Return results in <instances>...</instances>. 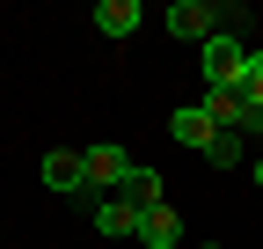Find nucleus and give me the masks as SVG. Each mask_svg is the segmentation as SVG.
Wrapping results in <instances>:
<instances>
[{"label":"nucleus","instance_id":"f257e3e1","mask_svg":"<svg viewBox=\"0 0 263 249\" xmlns=\"http://www.w3.org/2000/svg\"><path fill=\"white\" fill-rule=\"evenodd\" d=\"M81 154H88V191H95V198H117L124 176H132V154H124L117 139H95V147H81Z\"/></svg>","mask_w":263,"mask_h":249},{"label":"nucleus","instance_id":"20e7f679","mask_svg":"<svg viewBox=\"0 0 263 249\" xmlns=\"http://www.w3.org/2000/svg\"><path fill=\"white\" fill-rule=\"evenodd\" d=\"M168 29H176L183 44H212V37H219V8H205V0H176V8H168Z\"/></svg>","mask_w":263,"mask_h":249},{"label":"nucleus","instance_id":"1a4fd4ad","mask_svg":"<svg viewBox=\"0 0 263 249\" xmlns=\"http://www.w3.org/2000/svg\"><path fill=\"white\" fill-rule=\"evenodd\" d=\"M95 29H103V37H132V29H139V0H103V8H95Z\"/></svg>","mask_w":263,"mask_h":249},{"label":"nucleus","instance_id":"f8f14e48","mask_svg":"<svg viewBox=\"0 0 263 249\" xmlns=\"http://www.w3.org/2000/svg\"><path fill=\"white\" fill-rule=\"evenodd\" d=\"M256 191H263V154H256Z\"/></svg>","mask_w":263,"mask_h":249},{"label":"nucleus","instance_id":"39448f33","mask_svg":"<svg viewBox=\"0 0 263 249\" xmlns=\"http://www.w3.org/2000/svg\"><path fill=\"white\" fill-rule=\"evenodd\" d=\"M132 242H146V249H183V220H176V205H168V198H161V205H146Z\"/></svg>","mask_w":263,"mask_h":249},{"label":"nucleus","instance_id":"ddd939ff","mask_svg":"<svg viewBox=\"0 0 263 249\" xmlns=\"http://www.w3.org/2000/svg\"><path fill=\"white\" fill-rule=\"evenodd\" d=\"M197 249H227V242H197Z\"/></svg>","mask_w":263,"mask_h":249},{"label":"nucleus","instance_id":"6e6552de","mask_svg":"<svg viewBox=\"0 0 263 249\" xmlns=\"http://www.w3.org/2000/svg\"><path fill=\"white\" fill-rule=\"evenodd\" d=\"M161 191H168V183H161V169H146V162H132V176H124V191H117V198L146 212V205H161Z\"/></svg>","mask_w":263,"mask_h":249},{"label":"nucleus","instance_id":"f03ea898","mask_svg":"<svg viewBox=\"0 0 263 249\" xmlns=\"http://www.w3.org/2000/svg\"><path fill=\"white\" fill-rule=\"evenodd\" d=\"M205 51V88H234L241 81V66H249V44L234 37V29H219L212 44H197Z\"/></svg>","mask_w":263,"mask_h":249},{"label":"nucleus","instance_id":"423d86ee","mask_svg":"<svg viewBox=\"0 0 263 249\" xmlns=\"http://www.w3.org/2000/svg\"><path fill=\"white\" fill-rule=\"evenodd\" d=\"M212 132H219V124L205 117V103H183V110L168 117V139H176V147H197V154H205V147H212Z\"/></svg>","mask_w":263,"mask_h":249},{"label":"nucleus","instance_id":"9b49d317","mask_svg":"<svg viewBox=\"0 0 263 249\" xmlns=\"http://www.w3.org/2000/svg\"><path fill=\"white\" fill-rule=\"evenodd\" d=\"M205 162H212V169H241V132H212Z\"/></svg>","mask_w":263,"mask_h":249},{"label":"nucleus","instance_id":"7ed1b4c3","mask_svg":"<svg viewBox=\"0 0 263 249\" xmlns=\"http://www.w3.org/2000/svg\"><path fill=\"white\" fill-rule=\"evenodd\" d=\"M44 191H59V198H88V154L51 147V154H44Z\"/></svg>","mask_w":263,"mask_h":249},{"label":"nucleus","instance_id":"0eeeda50","mask_svg":"<svg viewBox=\"0 0 263 249\" xmlns=\"http://www.w3.org/2000/svg\"><path fill=\"white\" fill-rule=\"evenodd\" d=\"M95 235H139V205H124V198H95Z\"/></svg>","mask_w":263,"mask_h":249},{"label":"nucleus","instance_id":"9d476101","mask_svg":"<svg viewBox=\"0 0 263 249\" xmlns=\"http://www.w3.org/2000/svg\"><path fill=\"white\" fill-rule=\"evenodd\" d=\"M234 96H241L249 110H263V51H249V66H241V81H234Z\"/></svg>","mask_w":263,"mask_h":249}]
</instances>
